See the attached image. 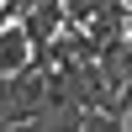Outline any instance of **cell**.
Masks as SVG:
<instances>
[{"label":"cell","mask_w":132,"mask_h":132,"mask_svg":"<svg viewBox=\"0 0 132 132\" xmlns=\"http://www.w3.org/2000/svg\"><path fill=\"white\" fill-rule=\"evenodd\" d=\"M85 32H90V42H95V48L122 42V37H127V5H122V0H106V5L95 11L90 21H85Z\"/></svg>","instance_id":"1"},{"label":"cell","mask_w":132,"mask_h":132,"mask_svg":"<svg viewBox=\"0 0 132 132\" xmlns=\"http://www.w3.org/2000/svg\"><path fill=\"white\" fill-rule=\"evenodd\" d=\"M85 116L90 111H79V106H42L32 122H21L16 132H85Z\"/></svg>","instance_id":"2"},{"label":"cell","mask_w":132,"mask_h":132,"mask_svg":"<svg viewBox=\"0 0 132 132\" xmlns=\"http://www.w3.org/2000/svg\"><path fill=\"white\" fill-rule=\"evenodd\" d=\"M32 63V42H27V32L16 27V21H5L0 27V74H21Z\"/></svg>","instance_id":"3"},{"label":"cell","mask_w":132,"mask_h":132,"mask_svg":"<svg viewBox=\"0 0 132 132\" xmlns=\"http://www.w3.org/2000/svg\"><path fill=\"white\" fill-rule=\"evenodd\" d=\"M101 5H106V0H63V21H69V27H85Z\"/></svg>","instance_id":"4"},{"label":"cell","mask_w":132,"mask_h":132,"mask_svg":"<svg viewBox=\"0 0 132 132\" xmlns=\"http://www.w3.org/2000/svg\"><path fill=\"white\" fill-rule=\"evenodd\" d=\"M85 132H127L122 116H106V111H90L85 116Z\"/></svg>","instance_id":"5"},{"label":"cell","mask_w":132,"mask_h":132,"mask_svg":"<svg viewBox=\"0 0 132 132\" xmlns=\"http://www.w3.org/2000/svg\"><path fill=\"white\" fill-rule=\"evenodd\" d=\"M11 79L16 74H0V132H11Z\"/></svg>","instance_id":"6"},{"label":"cell","mask_w":132,"mask_h":132,"mask_svg":"<svg viewBox=\"0 0 132 132\" xmlns=\"http://www.w3.org/2000/svg\"><path fill=\"white\" fill-rule=\"evenodd\" d=\"M122 5H132V0H122Z\"/></svg>","instance_id":"7"}]
</instances>
